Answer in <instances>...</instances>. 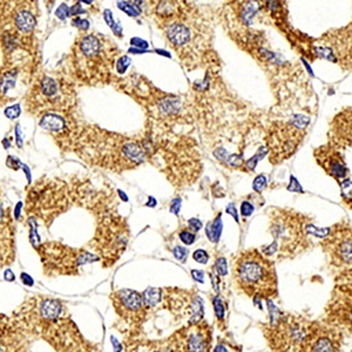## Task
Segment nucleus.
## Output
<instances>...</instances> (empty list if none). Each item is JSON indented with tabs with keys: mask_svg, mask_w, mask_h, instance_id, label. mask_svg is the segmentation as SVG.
Wrapping results in <instances>:
<instances>
[{
	"mask_svg": "<svg viewBox=\"0 0 352 352\" xmlns=\"http://www.w3.org/2000/svg\"><path fill=\"white\" fill-rule=\"evenodd\" d=\"M291 181L294 182V183H292V185H294V186H289V187H288L289 190H292V191H302V188L300 187V186H298V182L296 181L295 177H291Z\"/></svg>",
	"mask_w": 352,
	"mask_h": 352,
	"instance_id": "nucleus-35",
	"label": "nucleus"
},
{
	"mask_svg": "<svg viewBox=\"0 0 352 352\" xmlns=\"http://www.w3.org/2000/svg\"><path fill=\"white\" fill-rule=\"evenodd\" d=\"M215 271L217 273V275H220V276H226L228 274L227 261L224 257H220V258L215 262Z\"/></svg>",
	"mask_w": 352,
	"mask_h": 352,
	"instance_id": "nucleus-21",
	"label": "nucleus"
},
{
	"mask_svg": "<svg viewBox=\"0 0 352 352\" xmlns=\"http://www.w3.org/2000/svg\"><path fill=\"white\" fill-rule=\"evenodd\" d=\"M170 211H173V212H175V214H177V212H179V211H180V200H175V201H174V203H173V206H171Z\"/></svg>",
	"mask_w": 352,
	"mask_h": 352,
	"instance_id": "nucleus-36",
	"label": "nucleus"
},
{
	"mask_svg": "<svg viewBox=\"0 0 352 352\" xmlns=\"http://www.w3.org/2000/svg\"><path fill=\"white\" fill-rule=\"evenodd\" d=\"M191 275H193L194 280L197 281V282L200 283H203V277H205V274H203V271L201 270H191Z\"/></svg>",
	"mask_w": 352,
	"mask_h": 352,
	"instance_id": "nucleus-32",
	"label": "nucleus"
},
{
	"mask_svg": "<svg viewBox=\"0 0 352 352\" xmlns=\"http://www.w3.org/2000/svg\"><path fill=\"white\" fill-rule=\"evenodd\" d=\"M20 281H22L23 285L29 286V288H31V286H33L34 283H35L34 280H33V277H32L31 275H28L27 273H22V274H20Z\"/></svg>",
	"mask_w": 352,
	"mask_h": 352,
	"instance_id": "nucleus-29",
	"label": "nucleus"
},
{
	"mask_svg": "<svg viewBox=\"0 0 352 352\" xmlns=\"http://www.w3.org/2000/svg\"><path fill=\"white\" fill-rule=\"evenodd\" d=\"M234 279L248 296L270 298L277 295L275 264L256 249L245 250L234 263Z\"/></svg>",
	"mask_w": 352,
	"mask_h": 352,
	"instance_id": "nucleus-4",
	"label": "nucleus"
},
{
	"mask_svg": "<svg viewBox=\"0 0 352 352\" xmlns=\"http://www.w3.org/2000/svg\"><path fill=\"white\" fill-rule=\"evenodd\" d=\"M303 140V133L289 123L279 122L271 126L268 134V144L270 148V161L279 164L295 153L298 144Z\"/></svg>",
	"mask_w": 352,
	"mask_h": 352,
	"instance_id": "nucleus-9",
	"label": "nucleus"
},
{
	"mask_svg": "<svg viewBox=\"0 0 352 352\" xmlns=\"http://www.w3.org/2000/svg\"><path fill=\"white\" fill-rule=\"evenodd\" d=\"M61 312H63V305L57 300H52V298H46L40 303L39 306V313L40 316L46 321L54 322L60 317Z\"/></svg>",
	"mask_w": 352,
	"mask_h": 352,
	"instance_id": "nucleus-16",
	"label": "nucleus"
},
{
	"mask_svg": "<svg viewBox=\"0 0 352 352\" xmlns=\"http://www.w3.org/2000/svg\"><path fill=\"white\" fill-rule=\"evenodd\" d=\"M301 216L294 211H280L275 214L271 221V234L275 237L277 250L282 253H289L296 249L303 237V222Z\"/></svg>",
	"mask_w": 352,
	"mask_h": 352,
	"instance_id": "nucleus-7",
	"label": "nucleus"
},
{
	"mask_svg": "<svg viewBox=\"0 0 352 352\" xmlns=\"http://www.w3.org/2000/svg\"><path fill=\"white\" fill-rule=\"evenodd\" d=\"M315 156L319 165L324 168L329 175L335 177L337 181L347 179L349 169L345 162L337 150L332 146H324L316 149Z\"/></svg>",
	"mask_w": 352,
	"mask_h": 352,
	"instance_id": "nucleus-11",
	"label": "nucleus"
},
{
	"mask_svg": "<svg viewBox=\"0 0 352 352\" xmlns=\"http://www.w3.org/2000/svg\"><path fill=\"white\" fill-rule=\"evenodd\" d=\"M142 302H143L144 307H153L161 302L162 290L158 288H148L141 295Z\"/></svg>",
	"mask_w": 352,
	"mask_h": 352,
	"instance_id": "nucleus-17",
	"label": "nucleus"
},
{
	"mask_svg": "<svg viewBox=\"0 0 352 352\" xmlns=\"http://www.w3.org/2000/svg\"><path fill=\"white\" fill-rule=\"evenodd\" d=\"M28 226H29V242L35 248V250L39 248L40 243V237L39 234H38V223L37 218L33 217V216H28Z\"/></svg>",
	"mask_w": 352,
	"mask_h": 352,
	"instance_id": "nucleus-19",
	"label": "nucleus"
},
{
	"mask_svg": "<svg viewBox=\"0 0 352 352\" xmlns=\"http://www.w3.org/2000/svg\"><path fill=\"white\" fill-rule=\"evenodd\" d=\"M215 352H227V349L223 347V345H217L215 348Z\"/></svg>",
	"mask_w": 352,
	"mask_h": 352,
	"instance_id": "nucleus-38",
	"label": "nucleus"
},
{
	"mask_svg": "<svg viewBox=\"0 0 352 352\" xmlns=\"http://www.w3.org/2000/svg\"><path fill=\"white\" fill-rule=\"evenodd\" d=\"M37 251H39L46 269H54V270L76 269L88 263L99 261L94 254L88 253L87 250H76L58 242L41 243Z\"/></svg>",
	"mask_w": 352,
	"mask_h": 352,
	"instance_id": "nucleus-6",
	"label": "nucleus"
},
{
	"mask_svg": "<svg viewBox=\"0 0 352 352\" xmlns=\"http://www.w3.org/2000/svg\"><path fill=\"white\" fill-rule=\"evenodd\" d=\"M39 125L51 134L61 150L73 152L74 142L80 129V123L73 114L45 113L40 117Z\"/></svg>",
	"mask_w": 352,
	"mask_h": 352,
	"instance_id": "nucleus-8",
	"label": "nucleus"
},
{
	"mask_svg": "<svg viewBox=\"0 0 352 352\" xmlns=\"http://www.w3.org/2000/svg\"><path fill=\"white\" fill-rule=\"evenodd\" d=\"M20 208H22V203H19V205L17 206V209H16V218H17V220H19V217H20Z\"/></svg>",
	"mask_w": 352,
	"mask_h": 352,
	"instance_id": "nucleus-39",
	"label": "nucleus"
},
{
	"mask_svg": "<svg viewBox=\"0 0 352 352\" xmlns=\"http://www.w3.org/2000/svg\"><path fill=\"white\" fill-rule=\"evenodd\" d=\"M177 341L173 352H207L211 342V332L206 325L190 324L177 332Z\"/></svg>",
	"mask_w": 352,
	"mask_h": 352,
	"instance_id": "nucleus-10",
	"label": "nucleus"
},
{
	"mask_svg": "<svg viewBox=\"0 0 352 352\" xmlns=\"http://www.w3.org/2000/svg\"><path fill=\"white\" fill-rule=\"evenodd\" d=\"M338 341L327 329H317L307 332L301 345L302 352H335Z\"/></svg>",
	"mask_w": 352,
	"mask_h": 352,
	"instance_id": "nucleus-13",
	"label": "nucleus"
},
{
	"mask_svg": "<svg viewBox=\"0 0 352 352\" xmlns=\"http://www.w3.org/2000/svg\"><path fill=\"white\" fill-rule=\"evenodd\" d=\"M221 233H222V221H221V215H218L214 221L211 222V223L207 226L206 234L211 242H218Z\"/></svg>",
	"mask_w": 352,
	"mask_h": 352,
	"instance_id": "nucleus-18",
	"label": "nucleus"
},
{
	"mask_svg": "<svg viewBox=\"0 0 352 352\" xmlns=\"http://www.w3.org/2000/svg\"><path fill=\"white\" fill-rule=\"evenodd\" d=\"M20 106L19 105H14V106H10V107H7L5 109V115L6 117H8V119L11 120H14L17 119V117H19L20 115Z\"/></svg>",
	"mask_w": 352,
	"mask_h": 352,
	"instance_id": "nucleus-24",
	"label": "nucleus"
},
{
	"mask_svg": "<svg viewBox=\"0 0 352 352\" xmlns=\"http://www.w3.org/2000/svg\"><path fill=\"white\" fill-rule=\"evenodd\" d=\"M193 258H194V261L199 262V263H201V264H206V263L209 261V255L206 250L199 249L194 253Z\"/></svg>",
	"mask_w": 352,
	"mask_h": 352,
	"instance_id": "nucleus-25",
	"label": "nucleus"
},
{
	"mask_svg": "<svg viewBox=\"0 0 352 352\" xmlns=\"http://www.w3.org/2000/svg\"><path fill=\"white\" fill-rule=\"evenodd\" d=\"M67 8H69V7H67V5H65V4L61 5L60 7H59L57 10V13H55V14H57V17L60 18V19H66V17L69 16Z\"/></svg>",
	"mask_w": 352,
	"mask_h": 352,
	"instance_id": "nucleus-31",
	"label": "nucleus"
},
{
	"mask_svg": "<svg viewBox=\"0 0 352 352\" xmlns=\"http://www.w3.org/2000/svg\"><path fill=\"white\" fill-rule=\"evenodd\" d=\"M156 352H167V351H156Z\"/></svg>",
	"mask_w": 352,
	"mask_h": 352,
	"instance_id": "nucleus-41",
	"label": "nucleus"
},
{
	"mask_svg": "<svg viewBox=\"0 0 352 352\" xmlns=\"http://www.w3.org/2000/svg\"><path fill=\"white\" fill-rule=\"evenodd\" d=\"M212 304H214V310H215V315L220 321L224 318V315H226V310H224V305H223V302L218 296H215L214 300H212Z\"/></svg>",
	"mask_w": 352,
	"mask_h": 352,
	"instance_id": "nucleus-20",
	"label": "nucleus"
},
{
	"mask_svg": "<svg viewBox=\"0 0 352 352\" xmlns=\"http://www.w3.org/2000/svg\"><path fill=\"white\" fill-rule=\"evenodd\" d=\"M74 191L70 190L67 182L59 179H43L35 182L28 190L26 197V214L40 217L47 222L55 215L67 211L73 201Z\"/></svg>",
	"mask_w": 352,
	"mask_h": 352,
	"instance_id": "nucleus-5",
	"label": "nucleus"
},
{
	"mask_svg": "<svg viewBox=\"0 0 352 352\" xmlns=\"http://www.w3.org/2000/svg\"><path fill=\"white\" fill-rule=\"evenodd\" d=\"M341 189H342V195L344 197L345 201L350 202L351 200V181L350 179H345L344 181L341 182Z\"/></svg>",
	"mask_w": 352,
	"mask_h": 352,
	"instance_id": "nucleus-22",
	"label": "nucleus"
},
{
	"mask_svg": "<svg viewBox=\"0 0 352 352\" xmlns=\"http://www.w3.org/2000/svg\"><path fill=\"white\" fill-rule=\"evenodd\" d=\"M119 47L96 32H79L70 49L72 76L84 85H107L112 79Z\"/></svg>",
	"mask_w": 352,
	"mask_h": 352,
	"instance_id": "nucleus-2",
	"label": "nucleus"
},
{
	"mask_svg": "<svg viewBox=\"0 0 352 352\" xmlns=\"http://www.w3.org/2000/svg\"><path fill=\"white\" fill-rule=\"evenodd\" d=\"M111 341H112V344H113V347L115 349V352H120L121 349H122V345L120 344L119 341H117V339L115 338L114 336L111 337Z\"/></svg>",
	"mask_w": 352,
	"mask_h": 352,
	"instance_id": "nucleus-34",
	"label": "nucleus"
},
{
	"mask_svg": "<svg viewBox=\"0 0 352 352\" xmlns=\"http://www.w3.org/2000/svg\"><path fill=\"white\" fill-rule=\"evenodd\" d=\"M227 212H229V214H233V215H234V217H235V220L238 222V217H237V214H236V209H235V208H234V206H233V205H232V206H229V207H228V209H227Z\"/></svg>",
	"mask_w": 352,
	"mask_h": 352,
	"instance_id": "nucleus-37",
	"label": "nucleus"
},
{
	"mask_svg": "<svg viewBox=\"0 0 352 352\" xmlns=\"http://www.w3.org/2000/svg\"><path fill=\"white\" fill-rule=\"evenodd\" d=\"M331 234V232H330ZM329 253L336 264H351V232L350 228H343L331 234Z\"/></svg>",
	"mask_w": 352,
	"mask_h": 352,
	"instance_id": "nucleus-12",
	"label": "nucleus"
},
{
	"mask_svg": "<svg viewBox=\"0 0 352 352\" xmlns=\"http://www.w3.org/2000/svg\"><path fill=\"white\" fill-rule=\"evenodd\" d=\"M180 239L185 244L187 245H190L193 244L195 242V239H196V236H195V234H193L190 232V230H182L181 233H180Z\"/></svg>",
	"mask_w": 352,
	"mask_h": 352,
	"instance_id": "nucleus-23",
	"label": "nucleus"
},
{
	"mask_svg": "<svg viewBox=\"0 0 352 352\" xmlns=\"http://www.w3.org/2000/svg\"><path fill=\"white\" fill-rule=\"evenodd\" d=\"M174 253V256H175L176 259H179V261H182L185 262L186 258H187L188 256V249H186V248L183 247H176L175 249L173 250Z\"/></svg>",
	"mask_w": 352,
	"mask_h": 352,
	"instance_id": "nucleus-26",
	"label": "nucleus"
},
{
	"mask_svg": "<svg viewBox=\"0 0 352 352\" xmlns=\"http://www.w3.org/2000/svg\"><path fill=\"white\" fill-rule=\"evenodd\" d=\"M4 279L7 282H14L16 281V275L13 274V271L11 269H6L5 273H4Z\"/></svg>",
	"mask_w": 352,
	"mask_h": 352,
	"instance_id": "nucleus-33",
	"label": "nucleus"
},
{
	"mask_svg": "<svg viewBox=\"0 0 352 352\" xmlns=\"http://www.w3.org/2000/svg\"><path fill=\"white\" fill-rule=\"evenodd\" d=\"M189 228H190V230H193V232L197 233L201 228H202V222L200 220H196V218H191V220H189Z\"/></svg>",
	"mask_w": 352,
	"mask_h": 352,
	"instance_id": "nucleus-30",
	"label": "nucleus"
},
{
	"mask_svg": "<svg viewBox=\"0 0 352 352\" xmlns=\"http://www.w3.org/2000/svg\"><path fill=\"white\" fill-rule=\"evenodd\" d=\"M331 134L332 141L339 146L349 147L351 143V111L350 108L337 115L333 122Z\"/></svg>",
	"mask_w": 352,
	"mask_h": 352,
	"instance_id": "nucleus-14",
	"label": "nucleus"
},
{
	"mask_svg": "<svg viewBox=\"0 0 352 352\" xmlns=\"http://www.w3.org/2000/svg\"><path fill=\"white\" fill-rule=\"evenodd\" d=\"M253 211H254V206L251 205L250 202H248V201H244V202L242 203V207H241L242 215H243L244 217H248V216H250L251 214H253Z\"/></svg>",
	"mask_w": 352,
	"mask_h": 352,
	"instance_id": "nucleus-28",
	"label": "nucleus"
},
{
	"mask_svg": "<svg viewBox=\"0 0 352 352\" xmlns=\"http://www.w3.org/2000/svg\"><path fill=\"white\" fill-rule=\"evenodd\" d=\"M265 183H267V177H265L264 175H258L255 179V181H254V189H255L256 191H262V189L265 187Z\"/></svg>",
	"mask_w": 352,
	"mask_h": 352,
	"instance_id": "nucleus-27",
	"label": "nucleus"
},
{
	"mask_svg": "<svg viewBox=\"0 0 352 352\" xmlns=\"http://www.w3.org/2000/svg\"><path fill=\"white\" fill-rule=\"evenodd\" d=\"M117 297V305L122 307V311L128 315H138L143 310V302H142L141 295L138 291L131 289L119 290L115 295Z\"/></svg>",
	"mask_w": 352,
	"mask_h": 352,
	"instance_id": "nucleus-15",
	"label": "nucleus"
},
{
	"mask_svg": "<svg viewBox=\"0 0 352 352\" xmlns=\"http://www.w3.org/2000/svg\"><path fill=\"white\" fill-rule=\"evenodd\" d=\"M73 152L87 164L115 171L132 169L141 164L146 156L142 147L132 139L95 126L81 125Z\"/></svg>",
	"mask_w": 352,
	"mask_h": 352,
	"instance_id": "nucleus-1",
	"label": "nucleus"
},
{
	"mask_svg": "<svg viewBox=\"0 0 352 352\" xmlns=\"http://www.w3.org/2000/svg\"><path fill=\"white\" fill-rule=\"evenodd\" d=\"M0 352H5V350H4V348H2V347H1V345H0Z\"/></svg>",
	"mask_w": 352,
	"mask_h": 352,
	"instance_id": "nucleus-40",
	"label": "nucleus"
},
{
	"mask_svg": "<svg viewBox=\"0 0 352 352\" xmlns=\"http://www.w3.org/2000/svg\"><path fill=\"white\" fill-rule=\"evenodd\" d=\"M76 106L74 82L66 74L41 73L34 79L25 99V109L33 117L45 113L73 114Z\"/></svg>",
	"mask_w": 352,
	"mask_h": 352,
	"instance_id": "nucleus-3",
	"label": "nucleus"
}]
</instances>
